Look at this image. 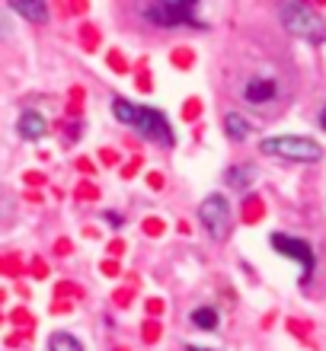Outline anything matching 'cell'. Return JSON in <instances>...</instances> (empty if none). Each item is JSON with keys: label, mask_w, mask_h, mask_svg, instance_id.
Segmentation results:
<instances>
[{"label": "cell", "mask_w": 326, "mask_h": 351, "mask_svg": "<svg viewBox=\"0 0 326 351\" xmlns=\"http://www.w3.org/2000/svg\"><path fill=\"white\" fill-rule=\"evenodd\" d=\"M281 16V26L288 29L294 38H304L310 45H323L326 42V23L320 13H314L310 7L298 3V0H288V3H281L279 10Z\"/></svg>", "instance_id": "cell-1"}, {"label": "cell", "mask_w": 326, "mask_h": 351, "mask_svg": "<svg viewBox=\"0 0 326 351\" xmlns=\"http://www.w3.org/2000/svg\"><path fill=\"white\" fill-rule=\"evenodd\" d=\"M144 19L160 29H179V26L205 29V23L196 13V0H157V3H148Z\"/></svg>", "instance_id": "cell-2"}, {"label": "cell", "mask_w": 326, "mask_h": 351, "mask_svg": "<svg viewBox=\"0 0 326 351\" xmlns=\"http://www.w3.org/2000/svg\"><path fill=\"white\" fill-rule=\"evenodd\" d=\"M262 154L279 160H291V163H317L323 160V147L310 138H298V134H279V138H266L259 144Z\"/></svg>", "instance_id": "cell-3"}, {"label": "cell", "mask_w": 326, "mask_h": 351, "mask_svg": "<svg viewBox=\"0 0 326 351\" xmlns=\"http://www.w3.org/2000/svg\"><path fill=\"white\" fill-rule=\"evenodd\" d=\"M198 221L202 227L208 230V237L215 243H224L231 237V227H233V214H231V204L224 195H208L205 202L198 204Z\"/></svg>", "instance_id": "cell-4"}, {"label": "cell", "mask_w": 326, "mask_h": 351, "mask_svg": "<svg viewBox=\"0 0 326 351\" xmlns=\"http://www.w3.org/2000/svg\"><path fill=\"white\" fill-rule=\"evenodd\" d=\"M128 128H138V134L144 141H154V144H163V147H173V128L163 112L150 109V106H138L135 109V119H131Z\"/></svg>", "instance_id": "cell-5"}, {"label": "cell", "mask_w": 326, "mask_h": 351, "mask_svg": "<svg viewBox=\"0 0 326 351\" xmlns=\"http://www.w3.org/2000/svg\"><path fill=\"white\" fill-rule=\"evenodd\" d=\"M269 243L281 256H288L301 265V285H310L314 278V268H317V256H314V246L307 240H298V237H288V233H272Z\"/></svg>", "instance_id": "cell-6"}, {"label": "cell", "mask_w": 326, "mask_h": 351, "mask_svg": "<svg viewBox=\"0 0 326 351\" xmlns=\"http://www.w3.org/2000/svg\"><path fill=\"white\" fill-rule=\"evenodd\" d=\"M279 96V84L272 80V77H250L246 84H243V99L250 102V106H266Z\"/></svg>", "instance_id": "cell-7"}, {"label": "cell", "mask_w": 326, "mask_h": 351, "mask_svg": "<svg viewBox=\"0 0 326 351\" xmlns=\"http://www.w3.org/2000/svg\"><path fill=\"white\" fill-rule=\"evenodd\" d=\"M45 131H48V121L38 115V112H23L19 115V134L26 141H38V138H45Z\"/></svg>", "instance_id": "cell-8"}, {"label": "cell", "mask_w": 326, "mask_h": 351, "mask_svg": "<svg viewBox=\"0 0 326 351\" xmlns=\"http://www.w3.org/2000/svg\"><path fill=\"white\" fill-rule=\"evenodd\" d=\"M10 7L16 10L19 16H26L29 23H45V19H48V7H45V0H13Z\"/></svg>", "instance_id": "cell-9"}, {"label": "cell", "mask_w": 326, "mask_h": 351, "mask_svg": "<svg viewBox=\"0 0 326 351\" xmlns=\"http://www.w3.org/2000/svg\"><path fill=\"white\" fill-rule=\"evenodd\" d=\"M250 131H253V125L243 119L240 112H227V115H224V134L231 141H246Z\"/></svg>", "instance_id": "cell-10"}, {"label": "cell", "mask_w": 326, "mask_h": 351, "mask_svg": "<svg viewBox=\"0 0 326 351\" xmlns=\"http://www.w3.org/2000/svg\"><path fill=\"white\" fill-rule=\"evenodd\" d=\"M253 179H256V169L250 167V163H243V167H231L227 169V185L231 189H250L253 185Z\"/></svg>", "instance_id": "cell-11"}, {"label": "cell", "mask_w": 326, "mask_h": 351, "mask_svg": "<svg viewBox=\"0 0 326 351\" xmlns=\"http://www.w3.org/2000/svg\"><path fill=\"white\" fill-rule=\"evenodd\" d=\"M192 326H196V329H205V332L218 329V310L215 306H198V310H192Z\"/></svg>", "instance_id": "cell-12"}, {"label": "cell", "mask_w": 326, "mask_h": 351, "mask_svg": "<svg viewBox=\"0 0 326 351\" xmlns=\"http://www.w3.org/2000/svg\"><path fill=\"white\" fill-rule=\"evenodd\" d=\"M48 351H84V345L77 342L71 332H55L48 339Z\"/></svg>", "instance_id": "cell-13"}, {"label": "cell", "mask_w": 326, "mask_h": 351, "mask_svg": "<svg viewBox=\"0 0 326 351\" xmlns=\"http://www.w3.org/2000/svg\"><path fill=\"white\" fill-rule=\"evenodd\" d=\"M320 128L326 131V106H323V112H320Z\"/></svg>", "instance_id": "cell-14"}, {"label": "cell", "mask_w": 326, "mask_h": 351, "mask_svg": "<svg viewBox=\"0 0 326 351\" xmlns=\"http://www.w3.org/2000/svg\"><path fill=\"white\" fill-rule=\"evenodd\" d=\"M186 351H208V348H198V345H189Z\"/></svg>", "instance_id": "cell-15"}]
</instances>
